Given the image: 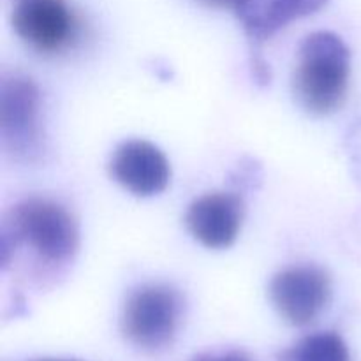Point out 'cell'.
<instances>
[{
    "instance_id": "ba28073f",
    "label": "cell",
    "mask_w": 361,
    "mask_h": 361,
    "mask_svg": "<svg viewBox=\"0 0 361 361\" xmlns=\"http://www.w3.org/2000/svg\"><path fill=\"white\" fill-rule=\"evenodd\" d=\"M245 217L240 192H208L192 201L185 226L194 240L207 249H228L236 242Z\"/></svg>"
},
{
    "instance_id": "5b68a950",
    "label": "cell",
    "mask_w": 361,
    "mask_h": 361,
    "mask_svg": "<svg viewBox=\"0 0 361 361\" xmlns=\"http://www.w3.org/2000/svg\"><path fill=\"white\" fill-rule=\"evenodd\" d=\"M271 305L286 323L307 326L321 316L331 298V279L314 264L289 267L274 275L268 288Z\"/></svg>"
},
{
    "instance_id": "2e32d148",
    "label": "cell",
    "mask_w": 361,
    "mask_h": 361,
    "mask_svg": "<svg viewBox=\"0 0 361 361\" xmlns=\"http://www.w3.org/2000/svg\"><path fill=\"white\" fill-rule=\"evenodd\" d=\"M35 361H78V360H66V358H44V360H35Z\"/></svg>"
},
{
    "instance_id": "7a4b0ae2",
    "label": "cell",
    "mask_w": 361,
    "mask_h": 361,
    "mask_svg": "<svg viewBox=\"0 0 361 361\" xmlns=\"http://www.w3.org/2000/svg\"><path fill=\"white\" fill-rule=\"evenodd\" d=\"M351 76V51L341 35L328 30L307 35L293 73L296 102L312 115H330L345 101Z\"/></svg>"
},
{
    "instance_id": "3957f363",
    "label": "cell",
    "mask_w": 361,
    "mask_h": 361,
    "mask_svg": "<svg viewBox=\"0 0 361 361\" xmlns=\"http://www.w3.org/2000/svg\"><path fill=\"white\" fill-rule=\"evenodd\" d=\"M183 302L168 284H143L126 300L120 330L126 341L147 353L168 348L182 323Z\"/></svg>"
},
{
    "instance_id": "9a60e30c",
    "label": "cell",
    "mask_w": 361,
    "mask_h": 361,
    "mask_svg": "<svg viewBox=\"0 0 361 361\" xmlns=\"http://www.w3.org/2000/svg\"><path fill=\"white\" fill-rule=\"evenodd\" d=\"M200 4L208 7H217V9H224V7H233L235 0H197Z\"/></svg>"
},
{
    "instance_id": "9c48e42d",
    "label": "cell",
    "mask_w": 361,
    "mask_h": 361,
    "mask_svg": "<svg viewBox=\"0 0 361 361\" xmlns=\"http://www.w3.org/2000/svg\"><path fill=\"white\" fill-rule=\"evenodd\" d=\"M326 4L328 0H235L233 9L249 37L250 48H259L291 21L310 16Z\"/></svg>"
},
{
    "instance_id": "7c38bea8",
    "label": "cell",
    "mask_w": 361,
    "mask_h": 361,
    "mask_svg": "<svg viewBox=\"0 0 361 361\" xmlns=\"http://www.w3.org/2000/svg\"><path fill=\"white\" fill-rule=\"evenodd\" d=\"M231 182L236 187V192L252 189L254 183L261 182V168L254 164V161H250V159H245V161L240 162V166L231 175Z\"/></svg>"
},
{
    "instance_id": "8992f818",
    "label": "cell",
    "mask_w": 361,
    "mask_h": 361,
    "mask_svg": "<svg viewBox=\"0 0 361 361\" xmlns=\"http://www.w3.org/2000/svg\"><path fill=\"white\" fill-rule=\"evenodd\" d=\"M11 21L18 37L41 53L69 48L80 32L67 0H16Z\"/></svg>"
},
{
    "instance_id": "6da1fadb",
    "label": "cell",
    "mask_w": 361,
    "mask_h": 361,
    "mask_svg": "<svg viewBox=\"0 0 361 361\" xmlns=\"http://www.w3.org/2000/svg\"><path fill=\"white\" fill-rule=\"evenodd\" d=\"M28 247L49 267L73 261L80 249V228L67 208L46 197H28L18 203L2 224V268L11 263L14 250Z\"/></svg>"
},
{
    "instance_id": "5bb4252c",
    "label": "cell",
    "mask_w": 361,
    "mask_h": 361,
    "mask_svg": "<svg viewBox=\"0 0 361 361\" xmlns=\"http://www.w3.org/2000/svg\"><path fill=\"white\" fill-rule=\"evenodd\" d=\"M190 361H252V358L247 353L238 351V349H229V351L203 353Z\"/></svg>"
},
{
    "instance_id": "52a82bcc",
    "label": "cell",
    "mask_w": 361,
    "mask_h": 361,
    "mask_svg": "<svg viewBox=\"0 0 361 361\" xmlns=\"http://www.w3.org/2000/svg\"><path fill=\"white\" fill-rule=\"evenodd\" d=\"M109 173L118 185L140 197L164 192L171 180V166L164 152L145 140H129L115 148Z\"/></svg>"
},
{
    "instance_id": "30bf717a",
    "label": "cell",
    "mask_w": 361,
    "mask_h": 361,
    "mask_svg": "<svg viewBox=\"0 0 361 361\" xmlns=\"http://www.w3.org/2000/svg\"><path fill=\"white\" fill-rule=\"evenodd\" d=\"M279 361H351V353L341 335L319 331L284 349L279 355Z\"/></svg>"
},
{
    "instance_id": "4fadbf2b",
    "label": "cell",
    "mask_w": 361,
    "mask_h": 361,
    "mask_svg": "<svg viewBox=\"0 0 361 361\" xmlns=\"http://www.w3.org/2000/svg\"><path fill=\"white\" fill-rule=\"evenodd\" d=\"M250 69H252V76L259 85H268L271 81V71L267 60L261 55L259 48H250Z\"/></svg>"
},
{
    "instance_id": "8fae6325",
    "label": "cell",
    "mask_w": 361,
    "mask_h": 361,
    "mask_svg": "<svg viewBox=\"0 0 361 361\" xmlns=\"http://www.w3.org/2000/svg\"><path fill=\"white\" fill-rule=\"evenodd\" d=\"M345 150H348L349 162H351L353 175L361 187V120L351 123L345 134Z\"/></svg>"
},
{
    "instance_id": "277c9868",
    "label": "cell",
    "mask_w": 361,
    "mask_h": 361,
    "mask_svg": "<svg viewBox=\"0 0 361 361\" xmlns=\"http://www.w3.org/2000/svg\"><path fill=\"white\" fill-rule=\"evenodd\" d=\"M41 94L30 78L11 74L0 92V129L6 150L20 161H35L42 152L39 126Z\"/></svg>"
}]
</instances>
